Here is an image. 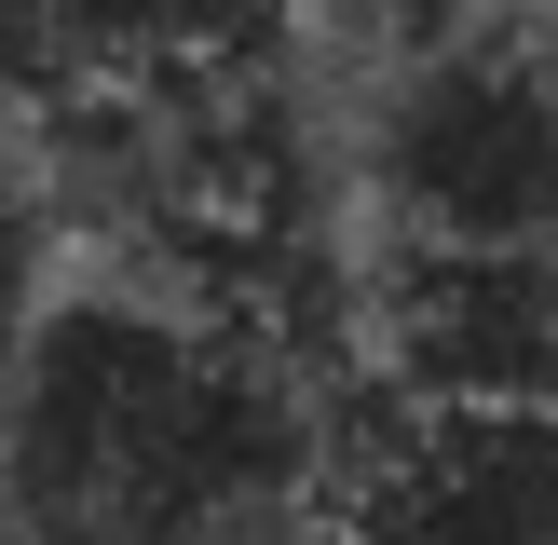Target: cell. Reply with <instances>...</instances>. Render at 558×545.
Segmentation results:
<instances>
[{
  "instance_id": "6da1fadb",
  "label": "cell",
  "mask_w": 558,
  "mask_h": 545,
  "mask_svg": "<svg viewBox=\"0 0 558 545\" xmlns=\"http://www.w3.org/2000/svg\"><path fill=\"white\" fill-rule=\"evenodd\" d=\"M314 382L178 287H82L0 341L14 545H272L314 518Z\"/></svg>"
},
{
  "instance_id": "7a4b0ae2",
  "label": "cell",
  "mask_w": 558,
  "mask_h": 545,
  "mask_svg": "<svg viewBox=\"0 0 558 545\" xmlns=\"http://www.w3.org/2000/svg\"><path fill=\"white\" fill-rule=\"evenodd\" d=\"M396 69L368 82V178L396 245H518L558 232V0L518 14H450L381 41Z\"/></svg>"
},
{
  "instance_id": "3957f363",
  "label": "cell",
  "mask_w": 558,
  "mask_h": 545,
  "mask_svg": "<svg viewBox=\"0 0 558 545\" xmlns=\"http://www.w3.org/2000/svg\"><path fill=\"white\" fill-rule=\"evenodd\" d=\"M327 545H558V409L505 396H396L314 477Z\"/></svg>"
},
{
  "instance_id": "277c9868",
  "label": "cell",
  "mask_w": 558,
  "mask_h": 545,
  "mask_svg": "<svg viewBox=\"0 0 558 545\" xmlns=\"http://www.w3.org/2000/svg\"><path fill=\"white\" fill-rule=\"evenodd\" d=\"M354 327H368L396 396L558 409V232H518V245H396L381 232V287L354 300Z\"/></svg>"
},
{
  "instance_id": "5b68a950",
  "label": "cell",
  "mask_w": 558,
  "mask_h": 545,
  "mask_svg": "<svg viewBox=\"0 0 558 545\" xmlns=\"http://www.w3.org/2000/svg\"><path fill=\"white\" fill-rule=\"evenodd\" d=\"M300 0H54L82 82H232L287 41Z\"/></svg>"
},
{
  "instance_id": "8992f818",
  "label": "cell",
  "mask_w": 558,
  "mask_h": 545,
  "mask_svg": "<svg viewBox=\"0 0 558 545\" xmlns=\"http://www.w3.org/2000/svg\"><path fill=\"white\" fill-rule=\"evenodd\" d=\"M368 41H409V27H450V14H518V0H341Z\"/></svg>"
},
{
  "instance_id": "52a82bcc",
  "label": "cell",
  "mask_w": 558,
  "mask_h": 545,
  "mask_svg": "<svg viewBox=\"0 0 558 545\" xmlns=\"http://www.w3.org/2000/svg\"><path fill=\"white\" fill-rule=\"evenodd\" d=\"M27 314V205H14V178H0V327Z\"/></svg>"
}]
</instances>
